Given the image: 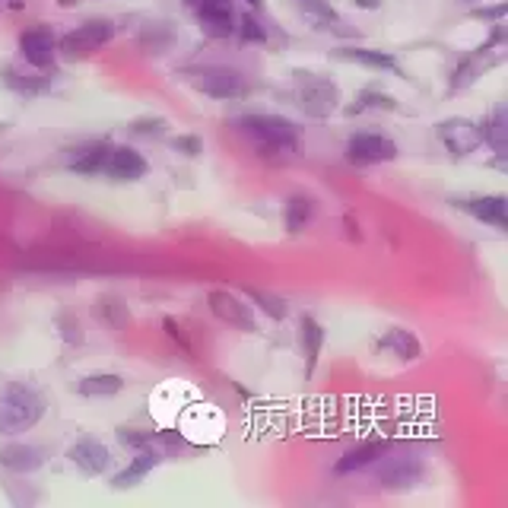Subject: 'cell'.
<instances>
[{
  "mask_svg": "<svg viewBox=\"0 0 508 508\" xmlns=\"http://www.w3.org/2000/svg\"><path fill=\"white\" fill-rule=\"evenodd\" d=\"M188 80L194 90L210 99H236L245 92V77L232 67H201L188 70Z\"/></svg>",
  "mask_w": 508,
  "mask_h": 508,
  "instance_id": "277c9868",
  "label": "cell"
},
{
  "mask_svg": "<svg viewBox=\"0 0 508 508\" xmlns=\"http://www.w3.org/2000/svg\"><path fill=\"white\" fill-rule=\"evenodd\" d=\"M115 26L108 20H90L83 26H77L73 32H67L61 39V51L67 57H86L92 51H99L102 45L112 42Z\"/></svg>",
  "mask_w": 508,
  "mask_h": 508,
  "instance_id": "5b68a950",
  "label": "cell"
},
{
  "mask_svg": "<svg viewBox=\"0 0 508 508\" xmlns=\"http://www.w3.org/2000/svg\"><path fill=\"white\" fill-rule=\"evenodd\" d=\"M299 331H302V353H306V375H312L314 372V366H318V356H321V347H324V328H321L318 321L314 318H302V324H299Z\"/></svg>",
  "mask_w": 508,
  "mask_h": 508,
  "instance_id": "e0dca14e",
  "label": "cell"
},
{
  "mask_svg": "<svg viewBox=\"0 0 508 508\" xmlns=\"http://www.w3.org/2000/svg\"><path fill=\"white\" fill-rule=\"evenodd\" d=\"M378 347H382V349H394L400 359H417V356H423V347H419V340L410 334V331H404V328L388 331V334L378 340Z\"/></svg>",
  "mask_w": 508,
  "mask_h": 508,
  "instance_id": "44dd1931",
  "label": "cell"
},
{
  "mask_svg": "<svg viewBox=\"0 0 508 508\" xmlns=\"http://www.w3.org/2000/svg\"><path fill=\"white\" fill-rule=\"evenodd\" d=\"M159 439V432H140V429H118V442L131 448H147Z\"/></svg>",
  "mask_w": 508,
  "mask_h": 508,
  "instance_id": "4316f807",
  "label": "cell"
},
{
  "mask_svg": "<svg viewBox=\"0 0 508 508\" xmlns=\"http://www.w3.org/2000/svg\"><path fill=\"white\" fill-rule=\"evenodd\" d=\"M188 4L197 10L201 29L210 39H229L236 32V7H232V0H188Z\"/></svg>",
  "mask_w": 508,
  "mask_h": 508,
  "instance_id": "8992f818",
  "label": "cell"
},
{
  "mask_svg": "<svg viewBox=\"0 0 508 508\" xmlns=\"http://www.w3.org/2000/svg\"><path fill=\"white\" fill-rule=\"evenodd\" d=\"M125 388V378L115 375V372H96V375H86L77 384V391L83 397H115Z\"/></svg>",
  "mask_w": 508,
  "mask_h": 508,
  "instance_id": "ac0fdd59",
  "label": "cell"
},
{
  "mask_svg": "<svg viewBox=\"0 0 508 508\" xmlns=\"http://www.w3.org/2000/svg\"><path fill=\"white\" fill-rule=\"evenodd\" d=\"M362 108H394V99L391 96H375V92H366L359 105H353L349 112H362Z\"/></svg>",
  "mask_w": 508,
  "mask_h": 508,
  "instance_id": "f546056e",
  "label": "cell"
},
{
  "mask_svg": "<svg viewBox=\"0 0 508 508\" xmlns=\"http://www.w3.org/2000/svg\"><path fill=\"white\" fill-rule=\"evenodd\" d=\"M477 73H480V64L477 61H464L458 70H454V77H452V86L454 90H464V86H470L477 80Z\"/></svg>",
  "mask_w": 508,
  "mask_h": 508,
  "instance_id": "83f0119b",
  "label": "cell"
},
{
  "mask_svg": "<svg viewBox=\"0 0 508 508\" xmlns=\"http://www.w3.org/2000/svg\"><path fill=\"white\" fill-rule=\"evenodd\" d=\"M210 308H213L216 318L226 321V324H232V328L258 331V324H254V318H251L248 306H242V302H238L232 293H223V289L210 293Z\"/></svg>",
  "mask_w": 508,
  "mask_h": 508,
  "instance_id": "8fae6325",
  "label": "cell"
},
{
  "mask_svg": "<svg viewBox=\"0 0 508 508\" xmlns=\"http://www.w3.org/2000/svg\"><path fill=\"white\" fill-rule=\"evenodd\" d=\"M461 210H467L470 216H477L480 223H489L495 229H508V201L502 194L489 197H474V201H461Z\"/></svg>",
  "mask_w": 508,
  "mask_h": 508,
  "instance_id": "7c38bea8",
  "label": "cell"
},
{
  "mask_svg": "<svg viewBox=\"0 0 508 508\" xmlns=\"http://www.w3.org/2000/svg\"><path fill=\"white\" fill-rule=\"evenodd\" d=\"M356 7H362V10H378V7H382V0H356Z\"/></svg>",
  "mask_w": 508,
  "mask_h": 508,
  "instance_id": "d590c367",
  "label": "cell"
},
{
  "mask_svg": "<svg viewBox=\"0 0 508 508\" xmlns=\"http://www.w3.org/2000/svg\"><path fill=\"white\" fill-rule=\"evenodd\" d=\"M242 39L245 42H264L267 32L261 29V22L254 16H242Z\"/></svg>",
  "mask_w": 508,
  "mask_h": 508,
  "instance_id": "f1b7e54d",
  "label": "cell"
},
{
  "mask_svg": "<svg viewBox=\"0 0 508 508\" xmlns=\"http://www.w3.org/2000/svg\"><path fill=\"white\" fill-rule=\"evenodd\" d=\"M384 454V445L382 442H369V445H359L353 448V452H347L340 461H337V474H353V470H362V467H369L375 464L378 458Z\"/></svg>",
  "mask_w": 508,
  "mask_h": 508,
  "instance_id": "d6986e66",
  "label": "cell"
},
{
  "mask_svg": "<svg viewBox=\"0 0 508 508\" xmlns=\"http://www.w3.org/2000/svg\"><path fill=\"white\" fill-rule=\"evenodd\" d=\"M108 143H96V147H90L86 153H80L77 159L70 162V168L73 172H83V175H96L105 168V159H108Z\"/></svg>",
  "mask_w": 508,
  "mask_h": 508,
  "instance_id": "cb8c5ba5",
  "label": "cell"
},
{
  "mask_svg": "<svg viewBox=\"0 0 508 508\" xmlns=\"http://www.w3.org/2000/svg\"><path fill=\"white\" fill-rule=\"evenodd\" d=\"M0 464L7 467V470H13V474H32V470H39L45 464V458L35 445L13 442V445L0 448Z\"/></svg>",
  "mask_w": 508,
  "mask_h": 508,
  "instance_id": "5bb4252c",
  "label": "cell"
},
{
  "mask_svg": "<svg viewBox=\"0 0 508 508\" xmlns=\"http://www.w3.org/2000/svg\"><path fill=\"white\" fill-rule=\"evenodd\" d=\"M73 4H77V0H61V7H73Z\"/></svg>",
  "mask_w": 508,
  "mask_h": 508,
  "instance_id": "8d00e7d4",
  "label": "cell"
},
{
  "mask_svg": "<svg viewBox=\"0 0 508 508\" xmlns=\"http://www.w3.org/2000/svg\"><path fill=\"white\" fill-rule=\"evenodd\" d=\"M439 140L448 147L452 156H470L474 150H480L483 143V133L474 121L467 118H452V121H442L439 125Z\"/></svg>",
  "mask_w": 508,
  "mask_h": 508,
  "instance_id": "ba28073f",
  "label": "cell"
},
{
  "mask_svg": "<svg viewBox=\"0 0 508 508\" xmlns=\"http://www.w3.org/2000/svg\"><path fill=\"white\" fill-rule=\"evenodd\" d=\"M238 127L271 153H277V150L289 153V150H296V137H299L293 121L277 118V115H248V118L238 121Z\"/></svg>",
  "mask_w": 508,
  "mask_h": 508,
  "instance_id": "7a4b0ae2",
  "label": "cell"
},
{
  "mask_svg": "<svg viewBox=\"0 0 508 508\" xmlns=\"http://www.w3.org/2000/svg\"><path fill=\"white\" fill-rule=\"evenodd\" d=\"M61 324L67 331H64V340L67 343H83V331H80V324H73L70 318H61Z\"/></svg>",
  "mask_w": 508,
  "mask_h": 508,
  "instance_id": "836d02e7",
  "label": "cell"
},
{
  "mask_svg": "<svg viewBox=\"0 0 508 508\" xmlns=\"http://www.w3.org/2000/svg\"><path fill=\"white\" fill-rule=\"evenodd\" d=\"M378 477L384 483H394V486H410L423 477V464L417 458H388L378 467Z\"/></svg>",
  "mask_w": 508,
  "mask_h": 508,
  "instance_id": "9a60e30c",
  "label": "cell"
},
{
  "mask_svg": "<svg viewBox=\"0 0 508 508\" xmlns=\"http://www.w3.org/2000/svg\"><path fill=\"white\" fill-rule=\"evenodd\" d=\"M505 13H508L505 4H499V7H486V10H474L477 20H502Z\"/></svg>",
  "mask_w": 508,
  "mask_h": 508,
  "instance_id": "e575fe53",
  "label": "cell"
},
{
  "mask_svg": "<svg viewBox=\"0 0 508 508\" xmlns=\"http://www.w3.org/2000/svg\"><path fill=\"white\" fill-rule=\"evenodd\" d=\"M96 318L108 321L112 328H121V324L127 321V312H125V306H121V302H115V299H99V302H96Z\"/></svg>",
  "mask_w": 508,
  "mask_h": 508,
  "instance_id": "484cf974",
  "label": "cell"
},
{
  "mask_svg": "<svg viewBox=\"0 0 508 508\" xmlns=\"http://www.w3.org/2000/svg\"><path fill=\"white\" fill-rule=\"evenodd\" d=\"M248 299L254 302V306H258L261 312L271 314L273 321H283L286 314H289V306H286V299H280V296L264 293V289H254V286H251V289H248Z\"/></svg>",
  "mask_w": 508,
  "mask_h": 508,
  "instance_id": "d4e9b609",
  "label": "cell"
},
{
  "mask_svg": "<svg viewBox=\"0 0 508 508\" xmlns=\"http://www.w3.org/2000/svg\"><path fill=\"white\" fill-rule=\"evenodd\" d=\"M133 133H162L166 131V121L162 118H143V121H133Z\"/></svg>",
  "mask_w": 508,
  "mask_h": 508,
  "instance_id": "1f68e13d",
  "label": "cell"
},
{
  "mask_svg": "<svg viewBox=\"0 0 508 508\" xmlns=\"http://www.w3.org/2000/svg\"><path fill=\"white\" fill-rule=\"evenodd\" d=\"M42 417H45V400L39 391L26 388V384H10L0 394V432L4 435L29 432Z\"/></svg>",
  "mask_w": 508,
  "mask_h": 508,
  "instance_id": "6da1fadb",
  "label": "cell"
},
{
  "mask_svg": "<svg viewBox=\"0 0 508 508\" xmlns=\"http://www.w3.org/2000/svg\"><path fill=\"white\" fill-rule=\"evenodd\" d=\"M162 328L168 331V337H172L175 343H181V349H185V353H191V343H188V337L181 334L178 321H175V318H166V321H162Z\"/></svg>",
  "mask_w": 508,
  "mask_h": 508,
  "instance_id": "d6a6232c",
  "label": "cell"
},
{
  "mask_svg": "<svg viewBox=\"0 0 508 508\" xmlns=\"http://www.w3.org/2000/svg\"><path fill=\"white\" fill-rule=\"evenodd\" d=\"M172 147L178 150V153H185V156H191V159H194V156H201V137H175L172 140Z\"/></svg>",
  "mask_w": 508,
  "mask_h": 508,
  "instance_id": "4dcf8cb0",
  "label": "cell"
},
{
  "mask_svg": "<svg viewBox=\"0 0 508 508\" xmlns=\"http://www.w3.org/2000/svg\"><path fill=\"white\" fill-rule=\"evenodd\" d=\"M248 4H251V7H261V0H248Z\"/></svg>",
  "mask_w": 508,
  "mask_h": 508,
  "instance_id": "74e56055",
  "label": "cell"
},
{
  "mask_svg": "<svg viewBox=\"0 0 508 508\" xmlns=\"http://www.w3.org/2000/svg\"><path fill=\"white\" fill-rule=\"evenodd\" d=\"M147 159L137 153V150L131 147H112L108 150V159H105V168L102 172H108L115 181H137L147 175Z\"/></svg>",
  "mask_w": 508,
  "mask_h": 508,
  "instance_id": "9c48e42d",
  "label": "cell"
},
{
  "mask_svg": "<svg viewBox=\"0 0 508 508\" xmlns=\"http://www.w3.org/2000/svg\"><path fill=\"white\" fill-rule=\"evenodd\" d=\"M159 461H162L159 452H153L150 445H147V448H140L137 458H133L131 464H127L125 470H121V474L115 477V486H118V489L137 486V483L143 480V477H147L150 470H153V467H159Z\"/></svg>",
  "mask_w": 508,
  "mask_h": 508,
  "instance_id": "2e32d148",
  "label": "cell"
},
{
  "mask_svg": "<svg viewBox=\"0 0 508 508\" xmlns=\"http://www.w3.org/2000/svg\"><path fill=\"white\" fill-rule=\"evenodd\" d=\"M70 464L80 467L86 477H99L108 470V464H112V454H108V448L102 445V442H92V439H83L77 442V445L67 452Z\"/></svg>",
  "mask_w": 508,
  "mask_h": 508,
  "instance_id": "30bf717a",
  "label": "cell"
},
{
  "mask_svg": "<svg viewBox=\"0 0 508 508\" xmlns=\"http://www.w3.org/2000/svg\"><path fill=\"white\" fill-rule=\"evenodd\" d=\"M55 35L45 32V29H29L20 39V51L32 67H51L55 61Z\"/></svg>",
  "mask_w": 508,
  "mask_h": 508,
  "instance_id": "4fadbf2b",
  "label": "cell"
},
{
  "mask_svg": "<svg viewBox=\"0 0 508 508\" xmlns=\"http://www.w3.org/2000/svg\"><path fill=\"white\" fill-rule=\"evenodd\" d=\"M480 133H483V143H489L499 156H508V112L505 108H495L493 118L480 127Z\"/></svg>",
  "mask_w": 508,
  "mask_h": 508,
  "instance_id": "ffe728a7",
  "label": "cell"
},
{
  "mask_svg": "<svg viewBox=\"0 0 508 508\" xmlns=\"http://www.w3.org/2000/svg\"><path fill=\"white\" fill-rule=\"evenodd\" d=\"M299 77V90H296V99H299V108L312 118H328L331 112H337L340 105V90H337L331 80H321L314 73H296Z\"/></svg>",
  "mask_w": 508,
  "mask_h": 508,
  "instance_id": "3957f363",
  "label": "cell"
},
{
  "mask_svg": "<svg viewBox=\"0 0 508 508\" xmlns=\"http://www.w3.org/2000/svg\"><path fill=\"white\" fill-rule=\"evenodd\" d=\"M312 220H314V201L312 197H306V194L289 197V203H286V229L302 232Z\"/></svg>",
  "mask_w": 508,
  "mask_h": 508,
  "instance_id": "7402d4cb",
  "label": "cell"
},
{
  "mask_svg": "<svg viewBox=\"0 0 508 508\" xmlns=\"http://www.w3.org/2000/svg\"><path fill=\"white\" fill-rule=\"evenodd\" d=\"M347 156L362 166H372V162H391L397 159V143L382 133H356L347 143Z\"/></svg>",
  "mask_w": 508,
  "mask_h": 508,
  "instance_id": "52a82bcc",
  "label": "cell"
},
{
  "mask_svg": "<svg viewBox=\"0 0 508 508\" xmlns=\"http://www.w3.org/2000/svg\"><path fill=\"white\" fill-rule=\"evenodd\" d=\"M337 57H343V61L366 64V67H372V70H391V73H397V61H394L391 55H384V51H372V48H343V51H337Z\"/></svg>",
  "mask_w": 508,
  "mask_h": 508,
  "instance_id": "603a6c76",
  "label": "cell"
}]
</instances>
